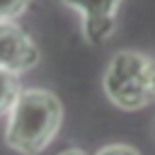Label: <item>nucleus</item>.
<instances>
[{
  "mask_svg": "<svg viewBox=\"0 0 155 155\" xmlns=\"http://www.w3.org/2000/svg\"><path fill=\"white\" fill-rule=\"evenodd\" d=\"M65 2L82 12L85 36L92 44L104 41L114 31V15L119 0H65Z\"/></svg>",
  "mask_w": 155,
  "mask_h": 155,
  "instance_id": "20e7f679",
  "label": "nucleus"
},
{
  "mask_svg": "<svg viewBox=\"0 0 155 155\" xmlns=\"http://www.w3.org/2000/svg\"><path fill=\"white\" fill-rule=\"evenodd\" d=\"M19 92H22V87H19L17 73L0 68V116L2 114H10V109L15 107Z\"/></svg>",
  "mask_w": 155,
  "mask_h": 155,
  "instance_id": "39448f33",
  "label": "nucleus"
},
{
  "mask_svg": "<svg viewBox=\"0 0 155 155\" xmlns=\"http://www.w3.org/2000/svg\"><path fill=\"white\" fill-rule=\"evenodd\" d=\"M58 155H87V153L80 150V148H68V150H63V153H58Z\"/></svg>",
  "mask_w": 155,
  "mask_h": 155,
  "instance_id": "6e6552de",
  "label": "nucleus"
},
{
  "mask_svg": "<svg viewBox=\"0 0 155 155\" xmlns=\"http://www.w3.org/2000/svg\"><path fill=\"white\" fill-rule=\"evenodd\" d=\"M41 53L34 39L15 24V19H0V68L12 73H27L39 63Z\"/></svg>",
  "mask_w": 155,
  "mask_h": 155,
  "instance_id": "7ed1b4c3",
  "label": "nucleus"
},
{
  "mask_svg": "<svg viewBox=\"0 0 155 155\" xmlns=\"http://www.w3.org/2000/svg\"><path fill=\"white\" fill-rule=\"evenodd\" d=\"M104 94L126 111L155 102V56L143 51H119L104 73Z\"/></svg>",
  "mask_w": 155,
  "mask_h": 155,
  "instance_id": "f03ea898",
  "label": "nucleus"
},
{
  "mask_svg": "<svg viewBox=\"0 0 155 155\" xmlns=\"http://www.w3.org/2000/svg\"><path fill=\"white\" fill-rule=\"evenodd\" d=\"M63 121V104L48 90L19 92L7 116L5 143L19 155H39L56 138Z\"/></svg>",
  "mask_w": 155,
  "mask_h": 155,
  "instance_id": "f257e3e1",
  "label": "nucleus"
},
{
  "mask_svg": "<svg viewBox=\"0 0 155 155\" xmlns=\"http://www.w3.org/2000/svg\"><path fill=\"white\" fill-rule=\"evenodd\" d=\"M97 155H140L133 145H124V143H114V145H107L102 148Z\"/></svg>",
  "mask_w": 155,
  "mask_h": 155,
  "instance_id": "0eeeda50",
  "label": "nucleus"
},
{
  "mask_svg": "<svg viewBox=\"0 0 155 155\" xmlns=\"http://www.w3.org/2000/svg\"><path fill=\"white\" fill-rule=\"evenodd\" d=\"M31 0H0V19H17L24 15Z\"/></svg>",
  "mask_w": 155,
  "mask_h": 155,
  "instance_id": "423d86ee",
  "label": "nucleus"
}]
</instances>
